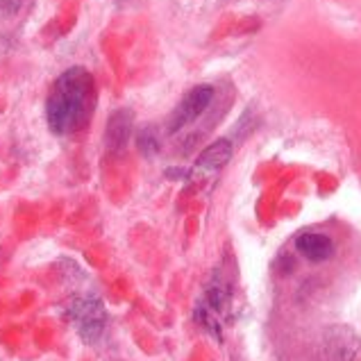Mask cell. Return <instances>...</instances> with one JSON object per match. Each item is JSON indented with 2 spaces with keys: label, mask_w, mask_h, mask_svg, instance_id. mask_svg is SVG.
Listing matches in <instances>:
<instances>
[{
  "label": "cell",
  "mask_w": 361,
  "mask_h": 361,
  "mask_svg": "<svg viewBox=\"0 0 361 361\" xmlns=\"http://www.w3.org/2000/svg\"><path fill=\"white\" fill-rule=\"evenodd\" d=\"M212 100H214V89L207 85L193 87L191 91H187L169 118V132L175 134L182 128L191 126L193 121H198L204 111H207V107L212 105Z\"/></svg>",
  "instance_id": "obj_3"
},
{
  "label": "cell",
  "mask_w": 361,
  "mask_h": 361,
  "mask_svg": "<svg viewBox=\"0 0 361 361\" xmlns=\"http://www.w3.org/2000/svg\"><path fill=\"white\" fill-rule=\"evenodd\" d=\"M134 130V114L132 109L121 107L116 109L114 114L109 116L107 128H105V146L109 152H121L123 148L128 146V141L132 137Z\"/></svg>",
  "instance_id": "obj_4"
},
{
  "label": "cell",
  "mask_w": 361,
  "mask_h": 361,
  "mask_svg": "<svg viewBox=\"0 0 361 361\" xmlns=\"http://www.w3.org/2000/svg\"><path fill=\"white\" fill-rule=\"evenodd\" d=\"M232 159V143L228 139H219L214 141L212 146H207L198 157V169L204 171H219L225 164Z\"/></svg>",
  "instance_id": "obj_6"
},
{
  "label": "cell",
  "mask_w": 361,
  "mask_h": 361,
  "mask_svg": "<svg viewBox=\"0 0 361 361\" xmlns=\"http://www.w3.org/2000/svg\"><path fill=\"white\" fill-rule=\"evenodd\" d=\"M295 247L305 259L314 262V264H321L327 262L329 257L334 255V243L329 236L325 234H318V232H305L295 239Z\"/></svg>",
  "instance_id": "obj_5"
},
{
  "label": "cell",
  "mask_w": 361,
  "mask_h": 361,
  "mask_svg": "<svg viewBox=\"0 0 361 361\" xmlns=\"http://www.w3.org/2000/svg\"><path fill=\"white\" fill-rule=\"evenodd\" d=\"M68 318L75 325L82 341L96 343L105 334L107 327V312L96 295H80L68 305Z\"/></svg>",
  "instance_id": "obj_2"
},
{
  "label": "cell",
  "mask_w": 361,
  "mask_h": 361,
  "mask_svg": "<svg viewBox=\"0 0 361 361\" xmlns=\"http://www.w3.org/2000/svg\"><path fill=\"white\" fill-rule=\"evenodd\" d=\"M137 146H139V150L146 154V157H152L154 152L159 150V139H157V132H154V128H143V130H139V134H137Z\"/></svg>",
  "instance_id": "obj_7"
},
{
  "label": "cell",
  "mask_w": 361,
  "mask_h": 361,
  "mask_svg": "<svg viewBox=\"0 0 361 361\" xmlns=\"http://www.w3.org/2000/svg\"><path fill=\"white\" fill-rule=\"evenodd\" d=\"M96 80L85 66H71L61 73L46 98V121L57 137L82 132L96 111Z\"/></svg>",
  "instance_id": "obj_1"
}]
</instances>
